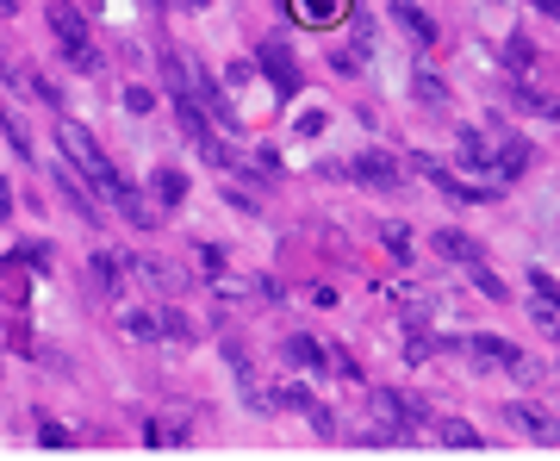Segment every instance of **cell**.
<instances>
[{"mask_svg":"<svg viewBox=\"0 0 560 461\" xmlns=\"http://www.w3.org/2000/svg\"><path fill=\"white\" fill-rule=\"evenodd\" d=\"M473 287L486 293V299H510V293H504V281L492 275V268H486V262H473Z\"/></svg>","mask_w":560,"mask_h":461,"instance_id":"obj_26","label":"cell"},{"mask_svg":"<svg viewBox=\"0 0 560 461\" xmlns=\"http://www.w3.org/2000/svg\"><path fill=\"white\" fill-rule=\"evenodd\" d=\"M542 6H548V13H555V19H560V0H542Z\"/></svg>","mask_w":560,"mask_h":461,"instance_id":"obj_40","label":"cell"},{"mask_svg":"<svg viewBox=\"0 0 560 461\" xmlns=\"http://www.w3.org/2000/svg\"><path fill=\"white\" fill-rule=\"evenodd\" d=\"M6 144H13V156H19V163H32V137H25L19 125H6Z\"/></svg>","mask_w":560,"mask_h":461,"instance_id":"obj_35","label":"cell"},{"mask_svg":"<svg viewBox=\"0 0 560 461\" xmlns=\"http://www.w3.org/2000/svg\"><path fill=\"white\" fill-rule=\"evenodd\" d=\"M380 237H387V249H392V262H411V256H417V249H411V230L398 225V219H392V225H380Z\"/></svg>","mask_w":560,"mask_h":461,"instance_id":"obj_20","label":"cell"},{"mask_svg":"<svg viewBox=\"0 0 560 461\" xmlns=\"http://www.w3.org/2000/svg\"><path fill=\"white\" fill-rule=\"evenodd\" d=\"M529 293H536V299H555V306H560V287H555V275H542V268H529Z\"/></svg>","mask_w":560,"mask_h":461,"instance_id":"obj_30","label":"cell"},{"mask_svg":"<svg viewBox=\"0 0 560 461\" xmlns=\"http://www.w3.org/2000/svg\"><path fill=\"white\" fill-rule=\"evenodd\" d=\"M150 193H156L163 206H181V200H187V174H181V169H156V174H150Z\"/></svg>","mask_w":560,"mask_h":461,"instance_id":"obj_14","label":"cell"},{"mask_svg":"<svg viewBox=\"0 0 560 461\" xmlns=\"http://www.w3.org/2000/svg\"><path fill=\"white\" fill-rule=\"evenodd\" d=\"M94 281H100V293H107V299H118V293H125V281H118V262H112V256H94Z\"/></svg>","mask_w":560,"mask_h":461,"instance_id":"obj_21","label":"cell"},{"mask_svg":"<svg viewBox=\"0 0 560 461\" xmlns=\"http://www.w3.org/2000/svg\"><path fill=\"white\" fill-rule=\"evenodd\" d=\"M224 368H230V374L243 381V393H249V355H243L237 343H224Z\"/></svg>","mask_w":560,"mask_h":461,"instance_id":"obj_29","label":"cell"},{"mask_svg":"<svg viewBox=\"0 0 560 461\" xmlns=\"http://www.w3.org/2000/svg\"><path fill=\"white\" fill-rule=\"evenodd\" d=\"M529 312H536V325H542L548 337H560V306L555 299H529Z\"/></svg>","mask_w":560,"mask_h":461,"instance_id":"obj_25","label":"cell"},{"mask_svg":"<svg viewBox=\"0 0 560 461\" xmlns=\"http://www.w3.org/2000/svg\"><path fill=\"white\" fill-rule=\"evenodd\" d=\"M13 262H32V268H44L51 256H44V243H19V249H13Z\"/></svg>","mask_w":560,"mask_h":461,"instance_id":"obj_36","label":"cell"},{"mask_svg":"<svg viewBox=\"0 0 560 461\" xmlns=\"http://www.w3.org/2000/svg\"><path fill=\"white\" fill-rule=\"evenodd\" d=\"M355 174H361L368 187H398V169H392L387 150H361V156H355Z\"/></svg>","mask_w":560,"mask_h":461,"instance_id":"obj_12","label":"cell"},{"mask_svg":"<svg viewBox=\"0 0 560 461\" xmlns=\"http://www.w3.org/2000/svg\"><path fill=\"white\" fill-rule=\"evenodd\" d=\"M492 163H499V174H504V181H517V174L529 169V144H523V137H510V144H504V150L492 156Z\"/></svg>","mask_w":560,"mask_h":461,"instance_id":"obj_16","label":"cell"},{"mask_svg":"<svg viewBox=\"0 0 560 461\" xmlns=\"http://www.w3.org/2000/svg\"><path fill=\"white\" fill-rule=\"evenodd\" d=\"M355 51H374V19L355 13Z\"/></svg>","mask_w":560,"mask_h":461,"instance_id":"obj_33","label":"cell"},{"mask_svg":"<svg viewBox=\"0 0 560 461\" xmlns=\"http://www.w3.org/2000/svg\"><path fill=\"white\" fill-rule=\"evenodd\" d=\"M286 6H293L299 25H336L349 13V0H286Z\"/></svg>","mask_w":560,"mask_h":461,"instance_id":"obj_11","label":"cell"},{"mask_svg":"<svg viewBox=\"0 0 560 461\" xmlns=\"http://www.w3.org/2000/svg\"><path fill=\"white\" fill-rule=\"evenodd\" d=\"M256 69H262V75L280 88V100H299V62H293V51H286L280 38L256 44Z\"/></svg>","mask_w":560,"mask_h":461,"instance_id":"obj_2","label":"cell"},{"mask_svg":"<svg viewBox=\"0 0 560 461\" xmlns=\"http://www.w3.org/2000/svg\"><path fill=\"white\" fill-rule=\"evenodd\" d=\"M0 137H6V113H0Z\"/></svg>","mask_w":560,"mask_h":461,"instance_id":"obj_42","label":"cell"},{"mask_svg":"<svg viewBox=\"0 0 560 461\" xmlns=\"http://www.w3.org/2000/svg\"><path fill=\"white\" fill-rule=\"evenodd\" d=\"M125 107H131V113H150L156 94H150V88H125Z\"/></svg>","mask_w":560,"mask_h":461,"instance_id":"obj_34","label":"cell"},{"mask_svg":"<svg viewBox=\"0 0 560 461\" xmlns=\"http://www.w3.org/2000/svg\"><path fill=\"white\" fill-rule=\"evenodd\" d=\"M125 337L156 343V337H163V318H156V312H125Z\"/></svg>","mask_w":560,"mask_h":461,"instance_id":"obj_18","label":"cell"},{"mask_svg":"<svg viewBox=\"0 0 560 461\" xmlns=\"http://www.w3.org/2000/svg\"><path fill=\"white\" fill-rule=\"evenodd\" d=\"M504 418H510V424H517L529 443H548V449L560 443V424H555V418H542L536 405H504Z\"/></svg>","mask_w":560,"mask_h":461,"instance_id":"obj_6","label":"cell"},{"mask_svg":"<svg viewBox=\"0 0 560 461\" xmlns=\"http://www.w3.org/2000/svg\"><path fill=\"white\" fill-rule=\"evenodd\" d=\"M181 6H187V13H206V6H212V0H181Z\"/></svg>","mask_w":560,"mask_h":461,"instance_id":"obj_39","label":"cell"},{"mask_svg":"<svg viewBox=\"0 0 560 461\" xmlns=\"http://www.w3.org/2000/svg\"><path fill=\"white\" fill-rule=\"evenodd\" d=\"M461 163H467V169H492V150H486V137H480L473 125L461 131Z\"/></svg>","mask_w":560,"mask_h":461,"instance_id":"obj_17","label":"cell"},{"mask_svg":"<svg viewBox=\"0 0 560 461\" xmlns=\"http://www.w3.org/2000/svg\"><path fill=\"white\" fill-rule=\"evenodd\" d=\"M473 349H480L486 362H499V368H510V374H523V381L536 374V362H529V355H523L517 343H504V337H473Z\"/></svg>","mask_w":560,"mask_h":461,"instance_id":"obj_7","label":"cell"},{"mask_svg":"<svg viewBox=\"0 0 560 461\" xmlns=\"http://www.w3.org/2000/svg\"><path fill=\"white\" fill-rule=\"evenodd\" d=\"M174 113H181V125H187L193 150H200L206 163H224V150H219V137H212V125H206V113H200V100H174Z\"/></svg>","mask_w":560,"mask_h":461,"instance_id":"obj_5","label":"cell"},{"mask_svg":"<svg viewBox=\"0 0 560 461\" xmlns=\"http://www.w3.org/2000/svg\"><path fill=\"white\" fill-rule=\"evenodd\" d=\"M38 443H44V449H69V443H75V437H69V430H62V424H44V430H38Z\"/></svg>","mask_w":560,"mask_h":461,"instance_id":"obj_32","label":"cell"},{"mask_svg":"<svg viewBox=\"0 0 560 461\" xmlns=\"http://www.w3.org/2000/svg\"><path fill=\"white\" fill-rule=\"evenodd\" d=\"M417 169L430 174V187H443L454 206H486V200H499V187H486V181H454L443 163H430V156H417Z\"/></svg>","mask_w":560,"mask_h":461,"instance_id":"obj_3","label":"cell"},{"mask_svg":"<svg viewBox=\"0 0 560 461\" xmlns=\"http://www.w3.org/2000/svg\"><path fill=\"white\" fill-rule=\"evenodd\" d=\"M56 144H62V156H69L75 169H88V174L107 163V150H100V144H94V137H88L75 118H62V125H56Z\"/></svg>","mask_w":560,"mask_h":461,"instance_id":"obj_4","label":"cell"},{"mask_svg":"<svg viewBox=\"0 0 560 461\" xmlns=\"http://www.w3.org/2000/svg\"><path fill=\"white\" fill-rule=\"evenodd\" d=\"M51 32H56V44H62V62H75L81 75H88V69H100V51H94L88 25L75 19V6H62V0H56V6H51Z\"/></svg>","mask_w":560,"mask_h":461,"instance_id":"obj_1","label":"cell"},{"mask_svg":"<svg viewBox=\"0 0 560 461\" xmlns=\"http://www.w3.org/2000/svg\"><path fill=\"white\" fill-rule=\"evenodd\" d=\"M430 249H436V256H448V262H467V268L480 262V243H473L467 230H430Z\"/></svg>","mask_w":560,"mask_h":461,"instance_id":"obj_9","label":"cell"},{"mask_svg":"<svg viewBox=\"0 0 560 461\" xmlns=\"http://www.w3.org/2000/svg\"><path fill=\"white\" fill-rule=\"evenodd\" d=\"M529 57H536V51H529V38H523V32H517V38H504V62H510V69H529Z\"/></svg>","mask_w":560,"mask_h":461,"instance_id":"obj_27","label":"cell"},{"mask_svg":"<svg viewBox=\"0 0 560 461\" xmlns=\"http://www.w3.org/2000/svg\"><path fill=\"white\" fill-rule=\"evenodd\" d=\"M436 443L454 449V456H480V449H486V437H480L467 418H443V424H436Z\"/></svg>","mask_w":560,"mask_h":461,"instance_id":"obj_8","label":"cell"},{"mask_svg":"<svg viewBox=\"0 0 560 461\" xmlns=\"http://www.w3.org/2000/svg\"><path fill=\"white\" fill-rule=\"evenodd\" d=\"M411 88H417V100H430V107H443V100H448L443 75H430V69H417V81H411Z\"/></svg>","mask_w":560,"mask_h":461,"instance_id":"obj_22","label":"cell"},{"mask_svg":"<svg viewBox=\"0 0 560 461\" xmlns=\"http://www.w3.org/2000/svg\"><path fill=\"white\" fill-rule=\"evenodd\" d=\"M13 6H19V0H0V13H13Z\"/></svg>","mask_w":560,"mask_h":461,"instance_id":"obj_41","label":"cell"},{"mask_svg":"<svg viewBox=\"0 0 560 461\" xmlns=\"http://www.w3.org/2000/svg\"><path fill=\"white\" fill-rule=\"evenodd\" d=\"M275 405H280V411H305V405H312V393H305V387H280Z\"/></svg>","mask_w":560,"mask_h":461,"instance_id":"obj_31","label":"cell"},{"mask_svg":"<svg viewBox=\"0 0 560 461\" xmlns=\"http://www.w3.org/2000/svg\"><path fill=\"white\" fill-rule=\"evenodd\" d=\"M305 418H312V430H318V437H336V411H331V405L312 400V405H305Z\"/></svg>","mask_w":560,"mask_h":461,"instance_id":"obj_28","label":"cell"},{"mask_svg":"<svg viewBox=\"0 0 560 461\" xmlns=\"http://www.w3.org/2000/svg\"><path fill=\"white\" fill-rule=\"evenodd\" d=\"M156 318H163V337H174V343H187V337H193V325H187V318H181L174 306H163Z\"/></svg>","mask_w":560,"mask_h":461,"instance_id":"obj_24","label":"cell"},{"mask_svg":"<svg viewBox=\"0 0 560 461\" xmlns=\"http://www.w3.org/2000/svg\"><path fill=\"white\" fill-rule=\"evenodd\" d=\"M517 107H523V113H542V118H560L555 94H529V88H523V94H517Z\"/></svg>","mask_w":560,"mask_h":461,"instance_id":"obj_23","label":"cell"},{"mask_svg":"<svg viewBox=\"0 0 560 461\" xmlns=\"http://www.w3.org/2000/svg\"><path fill=\"white\" fill-rule=\"evenodd\" d=\"M293 368H331V349L318 343V337H286V349H280Z\"/></svg>","mask_w":560,"mask_h":461,"instance_id":"obj_13","label":"cell"},{"mask_svg":"<svg viewBox=\"0 0 560 461\" xmlns=\"http://www.w3.org/2000/svg\"><path fill=\"white\" fill-rule=\"evenodd\" d=\"M0 219H13V187L0 181Z\"/></svg>","mask_w":560,"mask_h":461,"instance_id":"obj_38","label":"cell"},{"mask_svg":"<svg viewBox=\"0 0 560 461\" xmlns=\"http://www.w3.org/2000/svg\"><path fill=\"white\" fill-rule=\"evenodd\" d=\"M200 262H206V268L219 275V268H224V249H219V243H200Z\"/></svg>","mask_w":560,"mask_h":461,"instance_id":"obj_37","label":"cell"},{"mask_svg":"<svg viewBox=\"0 0 560 461\" xmlns=\"http://www.w3.org/2000/svg\"><path fill=\"white\" fill-rule=\"evenodd\" d=\"M163 81H168L174 100H193V69H187L181 57H163Z\"/></svg>","mask_w":560,"mask_h":461,"instance_id":"obj_15","label":"cell"},{"mask_svg":"<svg viewBox=\"0 0 560 461\" xmlns=\"http://www.w3.org/2000/svg\"><path fill=\"white\" fill-rule=\"evenodd\" d=\"M392 19H398V25H405V32H411V38L424 44V51L436 44V19H430L424 6H411V0H392Z\"/></svg>","mask_w":560,"mask_h":461,"instance_id":"obj_10","label":"cell"},{"mask_svg":"<svg viewBox=\"0 0 560 461\" xmlns=\"http://www.w3.org/2000/svg\"><path fill=\"white\" fill-rule=\"evenodd\" d=\"M56 181H62V200H69V206H75V212H81V219L94 225V193H88V187H81V181H75V174H69V169L56 174Z\"/></svg>","mask_w":560,"mask_h":461,"instance_id":"obj_19","label":"cell"}]
</instances>
